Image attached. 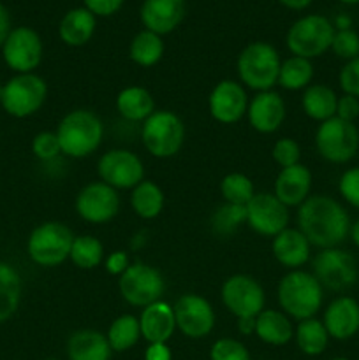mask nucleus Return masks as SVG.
<instances>
[{
    "instance_id": "obj_15",
    "label": "nucleus",
    "mask_w": 359,
    "mask_h": 360,
    "mask_svg": "<svg viewBox=\"0 0 359 360\" xmlns=\"http://www.w3.org/2000/svg\"><path fill=\"white\" fill-rule=\"evenodd\" d=\"M74 207L81 220L88 224H108L120 211L118 190L102 181L88 183L77 192Z\"/></svg>"
},
{
    "instance_id": "obj_16",
    "label": "nucleus",
    "mask_w": 359,
    "mask_h": 360,
    "mask_svg": "<svg viewBox=\"0 0 359 360\" xmlns=\"http://www.w3.org/2000/svg\"><path fill=\"white\" fill-rule=\"evenodd\" d=\"M176 329L190 340H203L215 327V309L208 299L199 294H183L172 304Z\"/></svg>"
},
{
    "instance_id": "obj_8",
    "label": "nucleus",
    "mask_w": 359,
    "mask_h": 360,
    "mask_svg": "<svg viewBox=\"0 0 359 360\" xmlns=\"http://www.w3.org/2000/svg\"><path fill=\"white\" fill-rule=\"evenodd\" d=\"M315 148L326 162L347 164L359 151V129L336 116L326 120L315 130Z\"/></svg>"
},
{
    "instance_id": "obj_7",
    "label": "nucleus",
    "mask_w": 359,
    "mask_h": 360,
    "mask_svg": "<svg viewBox=\"0 0 359 360\" xmlns=\"http://www.w3.org/2000/svg\"><path fill=\"white\" fill-rule=\"evenodd\" d=\"M141 141L151 157L171 158L185 143V125L172 111H155L141 127Z\"/></svg>"
},
{
    "instance_id": "obj_26",
    "label": "nucleus",
    "mask_w": 359,
    "mask_h": 360,
    "mask_svg": "<svg viewBox=\"0 0 359 360\" xmlns=\"http://www.w3.org/2000/svg\"><path fill=\"white\" fill-rule=\"evenodd\" d=\"M97 28V18L84 7H74L67 11L58 25L60 41L73 48H80L90 42Z\"/></svg>"
},
{
    "instance_id": "obj_45",
    "label": "nucleus",
    "mask_w": 359,
    "mask_h": 360,
    "mask_svg": "<svg viewBox=\"0 0 359 360\" xmlns=\"http://www.w3.org/2000/svg\"><path fill=\"white\" fill-rule=\"evenodd\" d=\"M125 0H83L84 9L90 11L95 18H108L118 13Z\"/></svg>"
},
{
    "instance_id": "obj_18",
    "label": "nucleus",
    "mask_w": 359,
    "mask_h": 360,
    "mask_svg": "<svg viewBox=\"0 0 359 360\" xmlns=\"http://www.w3.org/2000/svg\"><path fill=\"white\" fill-rule=\"evenodd\" d=\"M248 95L239 81L222 79L211 90L208 97V111L215 122L222 125H232L246 116Z\"/></svg>"
},
{
    "instance_id": "obj_46",
    "label": "nucleus",
    "mask_w": 359,
    "mask_h": 360,
    "mask_svg": "<svg viewBox=\"0 0 359 360\" xmlns=\"http://www.w3.org/2000/svg\"><path fill=\"white\" fill-rule=\"evenodd\" d=\"M336 118L354 123L359 118V98L352 95H340L336 104Z\"/></svg>"
},
{
    "instance_id": "obj_33",
    "label": "nucleus",
    "mask_w": 359,
    "mask_h": 360,
    "mask_svg": "<svg viewBox=\"0 0 359 360\" xmlns=\"http://www.w3.org/2000/svg\"><path fill=\"white\" fill-rule=\"evenodd\" d=\"M294 340L299 350L308 357H317L324 354L329 345V334L324 327L322 320L319 319H306L298 322V327L294 329Z\"/></svg>"
},
{
    "instance_id": "obj_1",
    "label": "nucleus",
    "mask_w": 359,
    "mask_h": 360,
    "mask_svg": "<svg viewBox=\"0 0 359 360\" xmlns=\"http://www.w3.org/2000/svg\"><path fill=\"white\" fill-rule=\"evenodd\" d=\"M348 211L334 197L317 193L298 207V229L319 250L338 248L351 232Z\"/></svg>"
},
{
    "instance_id": "obj_4",
    "label": "nucleus",
    "mask_w": 359,
    "mask_h": 360,
    "mask_svg": "<svg viewBox=\"0 0 359 360\" xmlns=\"http://www.w3.org/2000/svg\"><path fill=\"white\" fill-rule=\"evenodd\" d=\"M282 58L273 44L264 41H253L246 44L236 60L239 83L253 91L273 90L278 84Z\"/></svg>"
},
{
    "instance_id": "obj_2",
    "label": "nucleus",
    "mask_w": 359,
    "mask_h": 360,
    "mask_svg": "<svg viewBox=\"0 0 359 360\" xmlns=\"http://www.w3.org/2000/svg\"><path fill=\"white\" fill-rule=\"evenodd\" d=\"M277 299L282 311L298 322L313 319L324 302V288L312 273L303 269L289 271L280 280Z\"/></svg>"
},
{
    "instance_id": "obj_37",
    "label": "nucleus",
    "mask_w": 359,
    "mask_h": 360,
    "mask_svg": "<svg viewBox=\"0 0 359 360\" xmlns=\"http://www.w3.org/2000/svg\"><path fill=\"white\" fill-rule=\"evenodd\" d=\"M246 224V207L238 204L224 202L211 214V231L218 238H229L234 234L241 225Z\"/></svg>"
},
{
    "instance_id": "obj_14",
    "label": "nucleus",
    "mask_w": 359,
    "mask_h": 360,
    "mask_svg": "<svg viewBox=\"0 0 359 360\" xmlns=\"http://www.w3.org/2000/svg\"><path fill=\"white\" fill-rule=\"evenodd\" d=\"M245 207L246 225L263 238L273 239L289 227L291 220L289 207L282 204L273 192H256Z\"/></svg>"
},
{
    "instance_id": "obj_36",
    "label": "nucleus",
    "mask_w": 359,
    "mask_h": 360,
    "mask_svg": "<svg viewBox=\"0 0 359 360\" xmlns=\"http://www.w3.org/2000/svg\"><path fill=\"white\" fill-rule=\"evenodd\" d=\"M69 260L80 269H95L104 262V246L97 238L90 234L74 236Z\"/></svg>"
},
{
    "instance_id": "obj_53",
    "label": "nucleus",
    "mask_w": 359,
    "mask_h": 360,
    "mask_svg": "<svg viewBox=\"0 0 359 360\" xmlns=\"http://www.w3.org/2000/svg\"><path fill=\"white\" fill-rule=\"evenodd\" d=\"M348 238L352 239L354 246L359 250V218L355 221H352L351 232H348Z\"/></svg>"
},
{
    "instance_id": "obj_27",
    "label": "nucleus",
    "mask_w": 359,
    "mask_h": 360,
    "mask_svg": "<svg viewBox=\"0 0 359 360\" xmlns=\"http://www.w3.org/2000/svg\"><path fill=\"white\" fill-rule=\"evenodd\" d=\"M256 334L263 343L271 347H284L294 338V327L284 311L264 308L256 316Z\"/></svg>"
},
{
    "instance_id": "obj_6",
    "label": "nucleus",
    "mask_w": 359,
    "mask_h": 360,
    "mask_svg": "<svg viewBox=\"0 0 359 360\" xmlns=\"http://www.w3.org/2000/svg\"><path fill=\"white\" fill-rule=\"evenodd\" d=\"M74 234L62 221H44L30 232L27 239V253L37 266L58 267L69 259Z\"/></svg>"
},
{
    "instance_id": "obj_19",
    "label": "nucleus",
    "mask_w": 359,
    "mask_h": 360,
    "mask_svg": "<svg viewBox=\"0 0 359 360\" xmlns=\"http://www.w3.org/2000/svg\"><path fill=\"white\" fill-rule=\"evenodd\" d=\"M322 323L333 340H352L359 333V301L352 295H338L324 309Z\"/></svg>"
},
{
    "instance_id": "obj_32",
    "label": "nucleus",
    "mask_w": 359,
    "mask_h": 360,
    "mask_svg": "<svg viewBox=\"0 0 359 360\" xmlns=\"http://www.w3.org/2000/svg\"><path fill=\"white\" fill-rule=\"evenodd\" d=\"M165 51V44L162 35L143 28L132 37L129 46V56L136 65L153 67L162 60Z\"/></svg>"
},
{
    "instance_id": "obj_41",
    "label": "nucleus",
    "mask_w": 359,
    "mask_h": 360,
    "mask_svg": "<svg viewBox=\"0 0 359 360\" xmlns=\"http://www.w3.org/2000/svg\"><path fill=\"white\" fill-rule=\"evenodd\" d=\"M271 157H273L275 164L280 165L282 169L292 167L296 164H301V148H299L298 141L291 139V137H282L271 148Z\"/></svg>"
},
{
    "instance_id": "obj_29",
    "label": "nucleus",
    "mask_w": 359,
    "mask_h": 360,
    "mask_svg": "<svg viewBox=\"0 0 359 360\" xmlns=\"http://www.w3.org/2000/svg\"><path fill=\"white\" fill-rule=\"evenodd\" d=\"M116 111L127 122L143 123L155 112L153 95L143 86H127L116 95Z\"/></svg>"
},
{
    "instance_id": "obj_21",
    "label": "nucleus",
    "mask_w": 359,
    "mask_h": 360,
    "mask_svg": "<svg viewBox=\"0 0 359 360\" xmlns=\"http://www.w3.org/2000/svg\"><path fill=\"white\" fill-rule=\"evenodd\" d=\"M185 11V0H144L141 4L139 18L146 30L168 35L180 27Z\"/></svg>"
},
{
    "instance_id": "obj_17",
    "label": "nucleus",
    "mask_w": 359,
    "mask_h": 360,
    "mask_svg": "<svg viewBox=\"0 0 359 360\" xmlns=\"http://www.w3.org/2000/svg\"><path fill=\"white\" fill-rule=\"evenodd\" d=\"M7 67L16 74L34 72L42 60V39L34 28L16 27L2 44Z\"/></svg>"
},
{
    "instance_id": "obj_49",
    "label": "nucleus",
    "mask_w": 359,
    "mask_h": 360,
    "mask_svg": "<svg viewBox=\"0 0 359 360\" xmlns=\"http://www.w3.org/2000/svg\"><path fill=\"white\" fill-rule=\"evenodd\" d=\"M11 30H13V27H11V14L7 7L0 2V46L9 37Z\"/></svg>"
},
{
    "instance_id": "obj_3",
    "label": "nucleus",
    "mask_w": 359,
    "mask_h": 360,
    "mask_svg": "<svg viewBox=\"0 0 359 360\" xmlns=\"http://www.w3.org/2000/svg\"><path fill=\"white\" fill-rule=\"evenodd\" d=\"M55 134L65 157L84 158L101 146L104 123L90 109H74L60 120Z\"/></svg>"
},
{
    "instance_id": "obj_39",
    "label": "nucleus",
    "mask_w": 359,
    "mask_h": 360,
    "mask_svg": "<svg viewBox=\"0 0 359 360\" xmlns=\"http://www.w3.org/2000/svg\"><path fill=\"white\" fill-rule=\"evenodd\" d=\"M331 51L338 56V58L354 60L359 56V34L354 28H347V30H336L334 32L333 42H331Z\"/></svg>"
},
{
    "instance_id": "obj_10",
    "label": "nucleus",
    "mask_w": 359,
    "mask_h": 360,
    "mask_svg": "<svg viewBox=\"0 0 359 360\" xmlns=\"http://www.w3.org/2000/svg\"><path fill=\"white\" fill-rule=\"evenodd\" d=\"M312 274L322 285V288L331 292H347L359 280L358 260L347 250H320L313 257Z\"/></svg>"
},
{
    "instance_id": "obj_52",
    "label": "nucleus",
    "mask_w": 359,
    "mask_h": 360,
    "mask_svg": "<svg viewBox=\"0 0 359 360\" xmlns=\"http://www.w3.org/2000/svg\"><path fill=\"white\" fill-rule=\"evenodd\" d=\"M334 30H347V28H352V20L347 14H338L333 21Z\"/></svg>"
},
{
    "instance_id": "obj_25",
    "label": "nucleus",
    "mask_w": 359,
    "mask_h": 360,
    "mask_svg": "<svg viewBox=\"0 0 359 360\" xmlns=\"http://www.w3.org/2000/svg\"><path fill=\"white\" fill-rule=\"evenodd\" d=\"M113 350L106 334L94 329H81L67 340L69 360H111Z\"/></svg>"
},
{
    "instance_id": "obj_57",
    "label": "nucleus",
    "mask_w": 359,
    "mask_h": 360,
    "mask_svg": "<svg viewBox=\"0 0 359 360\" xmlns=\"http://www.w3.org/2000/svg\"><path fill=\"white\" fill-rule=\"evenodd\" d=\"M48 360H60V359H48Z\"/></svg>"
},
{
    "instance_id": "obj_11",
    "label": "nucleus",
    "mask_w": 359,
    "mask_h": 360,
    "mask_svg": "<svg viewBox=\"0 0 359 360\" xmlns=\"http://www.w3.org/2000/svg\"><path fill=\"white\" fill-rule=\"evenodd\" d=\"M48 97V84L34 72L16 74L4 84L2 108L14 118H28L35 115Z\"/></svg>"
},
{
    "instance_id": "obj_9",
    "label": "nucleus",
    "mask_w": 359,
    "mask_h": 360,
    "mask_svg": "<svg viewBox=\"0 0 359 360\" xmlns=\"http://www.w3.org/2000/svg\"><path fill=\"white\" fill-rule=\"evenodd\" d=\"M118 290L127 304L146 308L160 301L165 290V280L157 267L146 262H134L118 278Z\"/></svg>"
},
{
    "instance_id": "obj_50",
    "label": "nucleus",
    "mask_w": 359,
    "mask_h": 360,
    "mask_svg": "<svg viewBox=\"0 0 359 360\" xmlns=\"http://www.w3.org/2000/svg\"><path fill=\"white\" fill-rule=\"evenodd\" d=\"M238 330L243 336L256 333V319H238Z\"/></svg>"
},
{
    "instance_id": "obj_34",
    "label": "nucleus",
    "mask_w": 359,
    "mask_h": 360,
    "mask_svg": "<svg viewBox=\"0 0 359 360\" xmlns=\"http://www.w3.org/2000/svg\"><path fill=\"white\" fill-rule=\"evenodd\" d=\"M313 79V63L312 60L301 58V56H289L282 60L280 74H278V84L284 90L298 91L305 90L312 84Z\"/></svg>"
},
{
    "instance_id": "obj_51",
    "label": "nucleus",
    "mask_w": 359,
    "mask_h": 360,
    "mask_svg": "<svg viewBox=\"0 0 359 360\" xmlns=\"http://www.w3.org/2000/svg\"><path fill=\"white\" fill-rule=\"evenodd\" d=\"M278 2H280L284 7H287V9L303 11V9H306V7H308L313 0H278Z\"/></svg>"
},
{
    "instance_id": "obj_24",
    "label": "nucleus",
    "mask_w": 359,
    "mask_h": 360,
    "mask_svg": "<svg viewBox=\"0 0 359 360\" xmlns=\"http://www.w3.org/2000/svg\"><path fill=\"white\" fill-rule=\"evenodd\" d=\"M141 338L151 343H168L176 330L175 309L169 302L160 301L143 308L139 315Z\"/></svg>"
},
{
    "instance_id": "obj_30",
    "label": "nucleus",
    "mask_w": 359,
    "mask_h": 360,
    "mask_svg": "<svg viewBox=\"0 0 359 360\" xmlns=\"http://www.w3.org/2000/svg\"><path fill=\"white\" fill-rule=\"evenodd\" d=\"M165 195L160 186L150 179H143L130 192V207L143 220H153L162 213Z\"/></svg>"
},
{
    "instance_id": "obj_43",
    "label": "nucleus",
    "mask_w": 359,
    "mask_h": 360,
    "mask_svg": "<svg viewBox=\"0 0 359 360\" xmlns=\"http://www.w3.org/2000/svg\"><path fill=\"white\" fill-rule=\"evenodd\" d=\"M338 193L354 210H359V165L341 172L338 179Z\"/></svg>"
},
{
    "instance_id": "obj_35",
    "label": "nucleus",
    "mask_w": 359,
    "mask_h": 360,
    "mask_svg": "<svg viewBox=\"0 0 359 360\" xmlns=\"http://www.w3.org/2000/svg\"><path fill=\"white\" fill-rule=\"evenodd\" d=\"M109 341V347L113 352H127L137 345L141 340V327L139 319L130 313L116 316L109 326L108 334H106Z\"/></svg>"
},
{
    "instance_id": "obj_23",
    "label": "nucleus",
    "mask_w": 359,
    "mask_h": 360,
    "mask_svg": "<svg viewBox=\"0 0 359 360\" xmlns=\"http://www.w3.org/2000/svg\"><path fill=\"white\" fill-rule=\"evenodd\" d=\"M271 252H273L275 260L280 266H284L289 271H296L301 269L310 260L312 245L299 229L287 227L273 238Z\"/></svg>"
},
{
    "instance_id": "obj_48",
    "label": "nucleus",
    "mask_w": 359,
    "mask_h": 360,
    "mask_svg": "<svg viewBox=\"0 0 359 360\" xmlns=\"http://www.w3.org/2000/svg\"><path fill=\"white\" fill-rule=\"evenodd\" d=\"M144 360H172L171 348L168 343H151L144 352Z\"/></svg>"
},
{
    "instance_id": "obj_13",
    "label": "nucleus",
    "mask_w": 359,
    "mask_h": 360,
    "mask_svg": "<svg viewBox=\"0 0 359 360\" xmlns=\"http://www.w3.org/2000/svg\"><path fill=\"white\" fill-rule=\"evenodd\" d=\"M97 174L102 183L115 190H132L144 179V165L132 151L115 148L99 158Z\"/></svg>"
},
{
    "instance_id": "obj_5",
    "label": "nucleus",
    "mask_w": 359,
    "mask_h": 360,
    "mask_svg": "<svg viewBox=\"0 0 359 360\" xmlns=\"http://www.w3.org/2000/svg\"><path fill=\"white\" fill-rule=\"evenodd\" d=\"M334 32L336 30L329 18L322 14H306L289 27L285 44L294 56L312 60L329 51Z\"/></svg>"
},
{
    "instance_id": "obj_42",
    "label": "nucleus",
    "mask_w": 359,
    "mask_h": 360,
    "mask_svg": "<svg viewBox=\"0 0 359 360\" xmlns=\"http://www.w3.org/2000/svg\"><path fill=\"white\" fill-rule=\"evenodd\" d=\"M32 153L42 162H51L62 153L58 137L55 132H39L32 141Z\"/></svg>"
},
{
    "instance_id": "obj_20",
    "label": "nucleus",
    "mask_w": 359,
    "mask_h": 360,
    "mask_svg": "<svg viewBox=\"0 0 359 360\" xmlns=\"http://www.w3.org/2000/svg\"><path fill=\"white\" fill-rule=\"evenodd\" d=\"M285 102L278 91H259L248 102L246 118L250 127L259 134H275L285 120Z\"/></svg>"
},
{
    "instance_id": "obj_28",
    "label": "nucleus",
    "mask_w": 359,
    "mask_h": 360,
    "mask_svg": "<svg viewBox=\"0 0 359 360\" xmlns=\"http://www.w3.org/2000/svg\"><path fill=\"white\" fill-rule=\"evenodd\" d=\"M338 95L331 86L322 83L310 84L303 90L301 108L305 115L313 122H326L336 116Z\"/></svg>"
},
{
    "instance_id": "obj_38",
    "label": "nucleus",
    "mask_w": 359,
    "mask_h": 360,
    "mask_svg": "<svg viewBox=\"0 0 359 360\" xmlns=\"http://www.w3.org/2000/svg\"><path fill=\"white\" fill-rule=\"evenodd\" d=\"M220 193L225 202L246 206L250 199L256 195V188H253L252 179L246 174H243V172H229L220 181Z\"/></svg>"
},
{
    "instance_id": "obj_22",
    "label": "nucleus",
    "mask_w": 359,
    "mask_h": 360,
    "mask_svg": "<svg viewBox=\"0 0 359 360\" xmlns=\"http://www.w3.org/2000/svg\"><path fill=\"white\" fill-rule=\"evenodd\" d=\"M312 181V171L306 165L296 164L292 167L280 169L275 178L273 193L289 210L299 207L310 197Z\"/></svg>"
},
{
    "instance_id": "obj_54",
    "label": "nucleus",
    "mask_w": 359,
    "mask_h": 360,
    "mask_svg": "<svg viewBox=\"0 0 359 360\" xmlns=\"http://www.w3.org/2000/svg\"><path fill=\"white\" fill-rule=\"evenodd\" d=\"M338 2L347 4V6H355V4H359V0H338Z\"/></svg>"
},
{
    "instance_id": "obj_12",
    "label": "nucleus",
    "mask_w": 359,
    "mask_h": 360,
    "mask_svg": "<svg viewBox=\"0 0 359 360\" xmlns=\"http://www.w3.org/2000/svg\"><path fill=\"white\" fill-rule=\"evenodd\" d=\"M222 304L236 319H256L266 308V294L256 278L232 274L220 288Z\"/></svg>"
},
{
    "instance_id": "obj_55",
    "label": "nucleus",
    "mask_w": 359,
    "mask_h": 360,
    "mask_svg": "<svg viewBox=\"0 0 359 360\" xmlns=\"http://www.w3.org/2000/svg\"><path fill=\"white\" fill-rule=\"evenodd\" d=\"M2 95H4V86L0 84V104H2Z\"/></svg>"
},
{
    "instance_id": "obj_56",
    "label": "nucleus",
    "mask_w": 359,
    "mask_h": 360,
    "mask_svg": "<svg viewBox=\"0 0 359 360\" xmlns=\"http://www.w3.org/2000/svg\"><path fill=\"white\" fill-rule=\"evenodd\" d=\"M329 360H351V359H347V357H334V359H329Z\"/></svg>"
},
{
    "instance_id": "obj_47",
    "label": "nucleus",
    "mask_w": 359,
    "mask_h": 360,
    "mask_svg": "<svg viewBox=\"0 0 359 360\" xmlns=\"http://www.w3.org/2000/svg\"><path fill=\"white\" fill-rule=\"evenodd\" d=\"M102 264H104V269L108 271L111 276L120 278L123 273H125L127 267L130 266V260L125 252H122V250H115V252L109 253V255L106 257Z\"/></svg>"
},
{
    "instance_id": "obj_31",
    "label": "nucleus",
    "mask_w": 359,
    "mask_h": 360,
    "mask_svg": "<svg viewBox=\"0 0 359 360\" xmlns=\"http://www.w3.org/2000/svg\"><path fill=\"white\" fill-rule=\"evenodd\" d=\"M21 292L23 283L20 273L11 264L0 262V323L7 322L18 311Z\"/></svg>"
},
{
    "instance_id": "obj_44",
    "label": "nucleus",
    "mask_w": 359,
    "mask_h": 360,
    "mask_svg": "<svg viewBox=\"0 0 359 360\" xmlns=\"http://www.w3.org/2000/svg\"><path fill=\"white\" fill-rule=\"evenodd\" d=\"M338 83H340L341 91L345 95L359 98V56L345 62L340 74H338Z\"/></svg>"
},
{
    "instance_id": "obj_40",
    "label": "nucleus",
    "mask_w": 359,
    "mask_h": 360,
    "mask_svg": "<svg viewBox=\"0 0 359 360\" xmlns=\"http://www.w3.org/2000/svg\"><path fill=\"white\" fill-rule=\"evenodd\" d=\"M211 360H250V352L234 338H220L210 348Z\"/></svg>"
}]
</instances>
